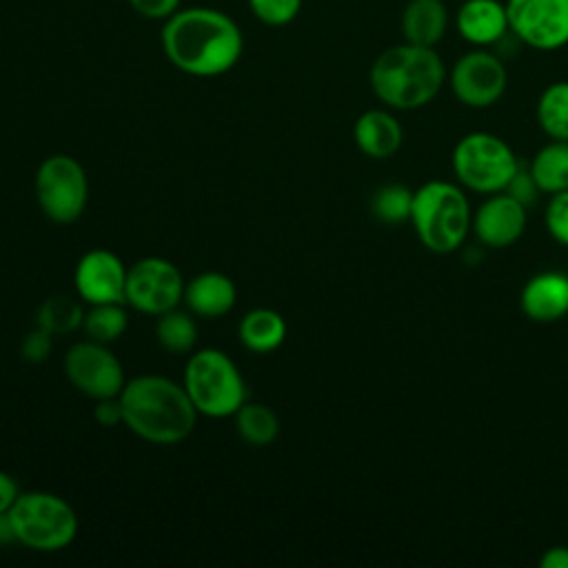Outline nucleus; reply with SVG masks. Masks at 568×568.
<instances>
[{
  "label": "nucleus",
  "mask_w": 568,
  "mask_h": 568,
  "mask_svg": "<svg viewBox=\"0 0 568 568\" xmlns=\"http://www.w3.org/2000/svg\"><path fill=\"white\" fill-rule=\"evenodd\" d=\"M160 44L175 69L195 78H215L231 71L244 51V38L235 20L211 7L178 9L164 20Z\"/></svg>",
  "instance_id": "nucleus-1"
},
{
  "label": "nucleus",
  "mask_w": 568,
  "mask_h": 568,
  "mask_svg": "<svg viewBox=\"0 0 568 568\" xmlns=\"http://www.w3.org/2000/svg\"><path fill=\"white\" fill-rule=\"evenodd\" d=\"M124 426L151 444H180L197 419V410L182 384L164 375H138L118 395Z\"/></svg>",
  "instance_id": "nucleus-2"
},
{
  "label": "nucleus",
  "mask_w": 568,
  "mask_h": 568,
  "mask_svg": "<svg viewBox=\"0 0 568 568\" xmlns=\"http://www.w3.org/2000/svg\"><path fill=\"white\" fill-rule=\"evenodd\" d=\"M446 80L448 71L435 47L410 42L384 49L368 71L375 98L393 111H415L430 104Z\"/></svg>",
  "instance_id": "nucleus-3"
},
{
  "label": "nucleus",
  "mask_w": 568,
  "mask_h": 568,
  "mask_svg": "<svg viewBox=\"0 0 568 568\" xmlns=\"http://www.w3.org/2000/svg\"><path fill=\"white\" fill-rule=\"evenodd\" d=\"M408 222L424 248L444 255L464 244L470 231L473 211L459 184L428 180L413 191Z\"/></svg>",
  "instance_id": "nucleus-4"
},
{
  "label": "nucleus",
  "mask_w": 568,
  "mask_h": 568,
  "mask_svg": "<svg viewBox=\"0 0 568 568\" xmlns=\"http://www.w3.org/2000/svg\"><path fill=\"white\" fill-rule=\"evenodd\" d=\"M182 386L197 415L233 417L246 402V384L237 364L220 348H200L191 353L184 366Z\"/></svg>",
  "instance_id": "nucleus-5"
},
{
  "label": "nucleus",
  "mask_w": 568,
  "mask_h": 568,
  "mask_svg": "<svg viewBox=\"0 0 568 568\" xmlns=\"http://www.w3.org/2000/svg\"><path fill=\"white\" fill-rule=\"evenodd\" d=\"M16 541L42 552L67 548L78 535V515L60 495L47 490L20 493L9 508Z\"/></svg>",
  "instance_id": "nucleus-6"
},
{
  "label": "nucleus",
  "mask_w": 568,
  "mask_h": 568,
  "mask_svg": "<svg viewBox=\"0 0 568 568\" xmlns=\"http://www.w3.org/2000/svg\"><path fill=\"white\" fill-rule=\"evenodd\" d=\"M450 166L462 189L490 195L506 191L510 178L519 169V160L510 144L499 135L473 131L457 140Z\"/></svg>",
  "instance_id": "nucleus-7"
},
{
  "label": "nucleus",
  "mask_w": 568,
  "mask_h": 568,
  "mask_svg": "<svg viewBox=\"0 0 568 568\" xmlns=\"http://www.w3.org/2000/svg\"><path fill=\"white\" fill-rule=\"evenodd\" d=\"M33 191L40 211L51 222L71 224L87 209V171L73 155L53 153L40 162L33 180Z\"/></svg>",
  "instance_id": "nucleus-8"
},
{
  "label": "nucleus",
  "mask_w": 568,
  "mask_h": 568,
  "mask_svg": "<svg viewBox=\"0 0 568 568\" xmlns=\"http://www.w3.org/2000/svg\"><path fill=\"white\" fill-rule=\"evenodd\" d=\"M184 277L180 268L164 257H142L126 271L124 304L144 315H162L178 308L184 300Z\"/></svg>",
  "instance_id": "nucleus-9"
},
{
  "label": "nucleus",
  "mask_w": 568,
  "mask_h": 568,
  "mask_svg": "<svg viewBox=\"0 0 568 568\" xmlns=\"http://www.w3.org/2000/svg\"><path fill=\"white\" fill-rule=\"evenodd\" d=\"M448 84L464 106L488 109L506 93L508 71L499 55L486 47H475L455 60L448 71Z\"/></svg>",
  "instance_id": "nucleus-10"
},
{
  "label": "nucleus",
  "mask_w": 568,
  "mask_h": 568,
  "mask_svg": "<svg viewBox=\"0 0 568 568\" xmlns=\"http://www.w3.org/2000/svg\"><path fill=\"white\" fill-rule=\"evenodd\" d=\"M64 375L75 390L95 399L118 397L126 384L120 359L106 344L82 339L64 353Z\"/></svg>",
  "instance_id": "nucleus-11"
},
{
  "label": "nucleus",
  "mask_w": 568,
  "mask_h": 568,
  "mask_svg": "<svg viewBox=\"0 0 568 568\" xmlns=\"http://www.w3.org/2000/svg\"><path fill=\"white\" fill-rule=\"evenodd\" d=\"M506 13L526 47L557 51L568 44V0H506Z\"/></svg>",
  "instance_id": "nucleus-12"
},
{
  "label": "nucleus",
  "mask_w": 568,
  "mask_h": 568,
  "mask_svg": "<svg viewBox=\"0 0 568 568\" xmlns=\"http://www.w3.org/2000/svg\"><path fill=\"white\" fill-rule=\"evenodd\" d=\"M126 271L129 268L113 251L91 248L78 260L73 271V284L80 300L89 306L106 302L124 304Z\"/></svg>",
  "instance_id": "nucleus-13"
},
{
  "label": "nucleus",
  "mask_w": 568,
  "mask_h": 568,
  "mask_svg": "<svg viewBox=\"0 0 568 568\" xmlns=\"http://www.w3.org/2000/svg\"><path fill=\"white\" fill-rule=\"evenodd\" d=\"M526 204L510 193L499 191L486 195V200L473 211L470 231L488 248H506L515 244L526 231Z\"/></svg>",
  "instance_id": "nucleus-14"
},
{
  "label": "nucleus",
  "mask_w": 568,
  "mask_h": 568,
  "mask_svg": "<svg viewBox=\"0 0 568 568\" xmlns=\"http://www.w3.org/2000/svg\"><path fill=\"white\" fill-rule=\"evenodd\" d=\"M519 306L532 322H559L568 315V275L559 271L535 273L519 293Z\"/></svg>",
  "instance_id": "nucleus-15"
},
{
  "label": "nucleus",
  "mask_w": 568,
  "mask_h": 568,
  "mask_svg": "<svg viewBox=\"0 0 568 568\" xmlns=\"http://www.w3.org/2000/svg\"><path fill=\"white\" fill-rule=\"evenodd\" d=\"M457 33L473 47H490L508 31L506 2L501 0H464L455 11Z\"/></svg>",
  "instance_id": "nucleus-16"
},
{
  "label": "nucleus",
  "mask_w": 568,
  "mask_h": 568,
  "mask_svg": "<svg viewBox=\"0 0 568 568\" xmlns=\"http://www.w3.org/2000/svg\"><path fill=\"white\" fill-rule=\"evenodd\" d=\"M355 146L373 160L395 155L404 142V129L393 109H368L353 124Z\"/></svg>",
  "instance_id": "nucleus-17"
},
{
  "label": "nucleus",
  "mask_w": 568,
  "mask_h": 568,
  "mask_svg": "<svg viewBox=\"0 0 568 568\" xmlns=\"http://www.w3.org/2000/svg\"><path fill=\"white\" fill-rule=\"evenodd\" d=\"M186 308L197 317H222L237 302L235 282L220 271H204L184 286Z\"/></svg>",
  "instance_id": "nucleus-18"
},
{
  "label": "nucleus",
  "mask_w": 568,
  "mask_h": 568,
  "mask_svg": "<svg viewBox=\"0 0 568 568\" xmlns=\"http://www.w3.org/2000/svg\"><path fill=\"white\" fill-rule=\"evenodd\" d=\"M448 22L450 16L444 0H408L399 18V29L404 42L437 47L448 31Z\"/></svg>",
  "instance_id": "nucleus-19"
},
{
  "label": "nucleus",
  "mask_w": 568,
  "mask_h": 568,
  "mask_svg": "<svg viewBox=\"0 0 568 568\" xmlns=\"http://www.w3.org/2000/svg\"><path fill=\"white\" fill-rule=\"evenodd\" d=\"M237 335L244 348H248L251 353H271L282 346L286 337V322L273 308H251L240 320Z\"/></svg>",
  "instance_id": "nucleus-20"
},
{
  "label": "nucleus",
  "mask_w": 568,
  "mask_h": 568,
  "mask_svg": "<svg viewBox=\"0 0 568 568\" xmlns=\"http://www.w3.org/2000/svg\"><path fill=\"white\" fill-rule=\"evenodd\" d=\"M532 180L541 193H559L568 189V142L550 140L544 144L528 164Z\"/></svg>",
  "instance_id": "nucleus-21"
},
{
  "label": "nucleus",
  "mask_w": 568,
  "mask_h": 568,
  "mask_svg": "<svg viewBox=\"0 0 568 568\" xmlns=\"http://www.w3.org/2000/svg\"><path fill=\"white\" fill-rule=\"evenodd\" d=\"M235 430L248 446H268L280 435V417L262 402H244L235 413Z\"/></svg>",
  "instance_id": "nucleus-22"
},
{
  "label": "nucleus",
  "mask_w": 568,
  "mask_h": 568,
  "mask_svg": "<svg viewBox=\"0 0 568 568\" xmlns=\"http://www.w3.org/2000/svg\"><path fill=\"white\" fill-rule=\"evenodd\" d=\"M535 115L550 140L568 142V80H557L541 91Z\"/></svg>",
  "instance_id": "nucleus-23"
},
{
  "label": "nucleus",
  "mask_w": 568,
  "mask_h": 568,
  "mask_svg": "<svg viewBox=\"0 0 568 568\" xmlns=\"http://www.w3.org/2000/svg\"><path fill=\"white\" fill-rule=\"evenodd\" d=\"M155 339L158 344L175 355L191 353L197 342V324L193 320V313L171 308L155 320Z\"/></svg>",
  "instance_id": "nucleus-24"
},
{
  "label": "nucleus",
  "mask_w": 568,
  "mask_h": 568,
  "mask_svg": "<svg viewBox=\"0 0 568 568\" xmlns=\"http://www.w3.org/2000/svg\"><path fill=\"white\" fill-rule=\"evenodd\" d=\"M126 326H129V315L124 311V304L120 302L91 304L89 311H84L82 331L93 342L109 346L124 335Z\"/></svg>",
  "instance_id": "nucleus-25"
},
{
  "label": "nucleus",
  "mask_w": 568,
  "mask_h": 568,
  "mask_svg": "<svg viewBox=\"0 0 568 568\" xmlns=\"http://www.w3.org/2000/svg\"><path fill=\"white\" fill-rule=\"evenodd\" d=\"M84 308L80 302L67 295L47 297L38 308V326L51 335H67L82 328Z\"/></svg>",
  "instance_id": "nucleus-26"
},
{
  "label": "nucleus",
  "mask_w": 568,
  "mask_h": 568,
  "mask_svg": "<svg viewBox=\"0 0 568 568\" xmlns=\"http://www.w3.org/2000/svg\"><path fill=\"white\" fill-rule=\"evenodd\" d=\"M413 206V191L404 184H384L371 197V211L379 222L402 224L408 222Z\"/></svg>",
  "instance_id": "nucleus-27"
},
{
  "label": "nucleus",
  "mask_w": 568,
  "mask_h": 568,
  "mask_svg": "<svg viewBox=\"0 0 568 568\" xmlns=\"http://www.w3.org/2000/svg\"><path fill=\"white\" fill-rule=\"evenodd\" d=\"M251 13L268 24V27H284L293 22L302 9V0H246Z\"/></svg>",
  "instance_id": "nucleus-28"
},
{
  "label": "nucleus",
  "mask_w": 568,
  "mask_h": 568,
  "mask_svg": "<svg viewBox=\"0 0 568 568\" xmlns=\"http://www.w3.org/2000/svg\"><path fill=\"white\" fill-rule=\"evenodd\" d=\"M544 222H546L548 235L555 242L568 246V189L550 195V200L546 204Z\"/></svg>",
  "instance_id": "nucleus-29"
},
{
  "label": "nucleus",
  "mask_w": 568,
  "mask_h": 568,
  "mask_svg": "<svg viewBox=\"0 0 568 568\" xmlns=\"http://www.w3.org/2000/svg\"><path fill=\"white\" fill-rule=\"evenodd\" d=\"M51 351H53V335L40 326H36L31 333H27L20 344L22 357L31 364L44 362L51 355Z\"/></svg>",
  "instance_id": "nucleus-30"
},
{
  "label": "nucleus",
  "mask_w": 568,
  "mask_h": 568,
  "mask_svg": "<svg viewBox=\"0 0 568 568\" xmlns=\"http://www.w3.org/2000/svg\"><path fill=\"white\" fill-rule=\"evenodd\" d=\"M506 193H510L515 200H519L521 204L528 206L530 202L537 200V195H539L541 191H539L537 182L532 180L530 169H528V166L524 169V166L519 164L517 173L510 178V182H508V186H506Z\"/></svg>",
  "instance_id": "nucleus-31"
},
{
  "label": "nucleus",
  "mask_w": 568,
  "mask_h": 568,
  "mask_svg": "<svg viewBox=\"0 0 568 568\" xmlns=\"http://www.w3.org/2000/svg\"><path fill=\"white\" fill-rule=\"evenodd\" d=\"M129 7L149 20H166L180 9V0H126Z\"/></svg>",
  "instance_id": "nucleus-32"
},
{
  "label": "nucleus",
  "mask_w": 568,
  "mask_h": 568,
  "mask_svg": "<svg viewBox=\"0 0 568 568\" xmlns=\"http://www.w3.org/2000/svg\"><path fill=\"white\" fill-rule=\"evenodd\" d=\"M93 419L104 426L111 428L115 424H124L122 422V406L118 397H106V399H95V408H93Z\"/></svg>",
  "instance_id": "nucleus-33"
},
{
  "label": "nucleus",
  "mask_w": 568,
  "mask_h": 568,
  "mask_svg": "<svg viewBox=\"0 0 568 568\" xmlns=\"http://www.w3.org/2000/svg\"><path fill=\"white\" fill-rule=\"evenodd\" d=\"M18 495H20V488L16 479L9 473L0 470V513H7L18 499Z\"/></svg>",
  "instance_id": "nucleus-34"
},
{
  "label": "nucleus",
  "mask_w": 568,
  "mask_h": 568,
  "mask_svg": "<svg viewBox=\"0 0 568 568\" xmlns=\"http://www.w3.org/2000/svg\"><path fill=\"white\" fill-rule=\"evenodd\" d=\"M541 568H568V546H550L539 557Z\"/></svg>",
  "instance_id": "nucleus-35"
},
{
  "label": "nucleus",
  "mask_w": 568,
  "mask_h": 568,
  "mask_svg": "<svg viewBox=\"0 0 568 568\" xmlns=\"http://www.w3.org/2000/svg\"><path fill=\"white\" fill-rule=\"evenodd\" d=\"M13 541H16V532H13V526L9 519V510H7V513H0V544H13Z\"/></svg>",
  "instance_id": "nucleus-36"
}]
</instances>
